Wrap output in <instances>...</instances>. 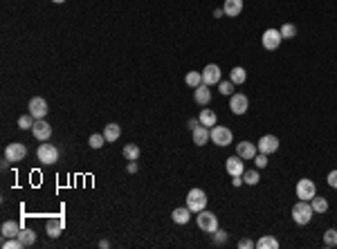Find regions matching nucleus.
Here are the masks:
<instances>
[{"mask_svg":"<svg viewBox=\"0 0 337 249\" xmlns=\"http://www.w3.org/2000/svg\"><path fill=\"white\" fill-rule=\"evenodd\" d=\"M191 135H193V144H196V146H205L211 139V128L203 126V124H198L196 128H191Z\"/></svg>","mask_w":337,"mask_h":249,"instance_id":"nucleus-16","label":"nucleus"},{"mask_svg":"<svg viewBox=\"0 0 337 249\" xmlns=\"http://www.w3.org/2000/svg\"><path fill=\"white\" fill-rule=\"evenodd\" d=\"M225 168H227V173L232 175H243L245 173V160L239 155H234V157H227L225 160Z\"/></svg>","mask_w":337,"mask_h":249,"instance_id":"nucleus-14","label":"nucleus"},{"mask_svg":"<svg viewBox=\"0 0 337 249\" xmlns=\"http://www.w3.org/2000/svg\"><path fill=\"white\" fill-rule=\"evenodd\" d=\"M317 196V189H315V182L313 180H299V184H297V197L299 200H313V197Z\"/></svg>","mask_w":337,"mask_h":249,"instance_id":"nucleus-10","label":"nucleus"},{"mask_svg":"<svg viewBox=\"0 0 337 249\" xmlns=\"http://www.w3.org/2000/svg\"><path fill=\"white\" fill-rule=\"evenodd\" d=\"M2 247L5 249H25L18 238H5V240H2Z\"/></svg>","mask_w":337,"mask_h":249,"instance_id":"nucleus-35","label":"nucleus"},{"mask_svg":"<svg viewBox=\"0 0 337 249\" xmlns=\"http://www.w3.org/2000/svg\"><path fill=\"white\" fill-rule=\"evenodd\" d=\"M187 207L191 209L193 213L207 209V193H205L203 189H191V191L187 193Z\"/></svg>","mask_w":337,"mask_h":249,"instance_id":"nucleus-3","label":"nucleus"},{"mask_svg":"<svg viewBox=\"0 0 337 249\" xmlns=\"http://www.w3.org/2000/svg\"><path fill=\"white\" fill-rule=\"evenodd\" d=\"M239 247L241 249H250V247H256V243H252L250 238H243V240H239Z\"/></svg>","mask_w":337,"mask_h":249,"instance_id":"nucleus-40","label":"nucleus"},{"mask_svg":"<svg viewBox=\"0 0 337 249\" xmlns=\"http://www.w3.org/2000/svg\"><path fill=\"white\" fill-rule=\"evenodd\" d=\"M223 12H225V16H229V18L239 16V14L243 12V0H225Z\"/></svg>","mask_w":337,"mask_h":249,"instance_id":"nucleus-19","label":"nucleus"},{"mask_svg":"<svg viewBox=\"0 0 337 249\" xmlns=\"http://www.w3.org/2000/svg\"><path fill=\"white\" fill-rule=\"evenodd\" d=\"M191 213H193V211L189 207H178V209H173L171 218H173L175 225H187V222L191 220Z\"/></svg>","mask_w":337,"mask_h":249,"instance_id":"nucleus-18","label":"nucleus"},{"mask_svg":"<svg viewBox=\"0 0 337 249\" xmlns=\"http://www.w3.org/2000/svg\"><path fill=\"white\" fill-rule=\"evenodd\" d=\"M313 207L308 204V200H299V202L292 207V220L297 222V225H308L310 220H313Z\"/></svg>","mask_w":337,"mask_h":249,"instance_id":"nucleus-1","label":"nucleus"},{"mask_svg":"<svg viewBox=\"0 0 337 249\" xmlns=\"http://www.w3.org/2000/svg\"><path fill=\"white\" fill-rule=\"evenodd\" d=\"M229 81H232L234 86H241V83L247 81V72H245L241 65H239V68H234L232 72H229Z\"/></svg>","mask_w":337,"mask_h":249,"instance_id":"nucleus-24","label":"nucleus"},{"mask_svg":"<svg viewBox=\"0 0 337 249\" xmlns=\"http://www.w3.org/2000/svg\"><path fill=\"white\" fill-rule=\"evenodd\" d=\"M259 249H279V240L274 236H263L259 243H256Z\"/></svg>","mask_w":337,"mask_h":249,"instance_id":"nucleus-28","label":"nucleus"},{"mask_svg":"<svg viewBox=\"0 0 337 249\" xmlns=\"http://www.w3.org/2000/svg\"><path fill=\"white\" fill-rule=\"evenodd\" d=\"M326 182H328V186H333V189H337V168H335V171H331V173H328V178H326Z\"/></svg>","mask_w":337,"mask_h":249,"instance_id":"nucleus-39","label":"nucleus"},{"mask_svg":"<svg viewBox=\"0 0 337 249\" xmlns=\"http://www.w3.org/2000/svg\"><path fill=\"white\" fill-rule=\"evenodd\" d=\"M324 245L326 247H337V229H328L324 233Z\"/></svg>","mask_w":337,"mask_h":249,"instance_id":"nucleus-31","label":"nucleus"},{"mask_svg":"<svg viewBox=\"0 0 337 249\" xmlns=\"http://www.w3.org/2000/svg\"><path fill=\"white\" fill-rule=\"evenodd\" d=\"M99 247L106 249V247H111V243H108V240H101V243H99Z\"/></svg>","mask_w":337,"mask_h":249,"instance_id":"nucleus-42","label":"nucleus"},{"mask_svg":"<svg viewBox=\"0 0 337 249\" xmlns=\"http://www.w3.org/2000/svg\"><path fill=\"white\" fill-rule=\"evenodd\" d=\"M310 207H313V211L315 213H326V211H328V200H326V197H317L315 196L313 200H310Z\"/></svg>","mask_w":337,"mask_h":249,"instance_id":"nucleus-26","label":"nucleus"},{"mask_svg":"<svg viewBox=\"0 0 337 249\" xmlns=\"http://www.w3.org/2000/svg\"><path fill=\"white\" fill-rule=\"evenodd\" d=\"M218 92L225 94V97H227V94L232 97V94H234V83L232 81H221V83H218Z\"/></svg>","mask_w":337,"mask_h":249,"instance_id":"nucleus-36","label":"nucleus"},{"mask_svg":"<svg viewBox=\"0 0 337 249\" xmlns=\"http://www.w3.org/2000/svg\"><path fill=\"white\" fill-rule=\"evenodd\" d=\"M243 182H245V184H250V186L259 184V171H245V173H243Z\"/></svg>","mask_w":337,"mask_h":249,"instance_id":"nucleus-34","label":"nucleus"},{"mask_svg":"<svg viewBox=\"0 0 337 249\" xmlns=\"http://www.w3.org/2000/svg\"><path fill=\"white\" fill-rule=\"evenodd\" d=\"M50 108H47V101L43 97H32L29 99V115L34 119H45Z\"/></svg>","mask_w":337,"mask_h":249,"instance_id":"nucleus-6","label":"nucleus"},{"mask_svg":"<svg viewBox=\"0 0 337 249\" xmlns=\"http://www.w3.org/2000/svg\"><path fill=\"white\" fill-rule=\"evenodd\" d=\"M198 122L203 124V126L211 128V126H216L218 117H216V112L211 110V108H203V110H200V115H198Z\"/></svg>","mask_w":337,"mask_h":249,"instance_id":"nucleus-21","label":"nucleus"},{"mask_svg":"<svg viewBox=\"0 0 337 249\" xmlns=\"http://www.w3.org/2000/svg\"><path fill=\"white\" fill-rule=\"evenodd\" d=\"M5 157L9 160V162H23L25 157H27V148H25V144H20V142L7 144V148H5Z\"/></svg>","mask_w":337,"mask_h":249,"instance_id":"nucleus-7","label":"nucleus"},{"mask_svg":"<svg viewBox=\"0 0 337 249\" xmlns=\"http://www.w3.org/2000/svg\"><path fill=\"white\" fill-rule=\"evenodd\" d=\"M281 41H283V36H281V32L279 29H265L263 32V38H261V43H263V47L265 50H277V47L281 45Z\"/></svg>","mask_w":337,"mask_h":249,"instance_id":"nucleus-9","label":"nucleus"},{"mask_svg":"<svg viewBox=\"0 0 337 249\" xmlns=\"http://www.w3.org/2000/svg\"><path fill=\"white\" fill-rule=\"evenodd\" d=\"M214 16H216V18H221V16H225V12H223V9H216Z\"/></svg>","mask_w":337,"mask_h":249,"instance_id":"nucleus-43","label":"nucleus"},{"mask_svg":"<svg viewBox=\"0 0 337 249\" xmlns=\"http://www.w3.org/2000/svg\"><path fill=\"white\" fill-rule=\"evenodd\" d=\"M32 133H34V137L38 139V142H47V139L52 137V126H50L45 119H36Z\"/></svg>","mask_w":337,"mask_h":249,"instance_id":"nucleus-13","label":"nucleus"},{"mask_svg":"<svg viewBox=\"0 0 337 249\" xmlns=\"http://www.w3.org/2000/svg\"><path fill=\"white\" fill-rule=\"evenodd\" d=\"M18 240L23 243V247H32V245L36 243L34 229H20V233H18Z\"/></svg>","mask_w":337,"mask_h":249,"instance_id":"nucleus-25","label":"nucleus"},{"mask_svg":"<svg viewBox=\"0 0 337 249\" xmlns=\"http://www.w3.org/2000/svg\"><path fill=\"white\" fill-rule=\"evenodd\" d=\"M229 108H232L234 115H245L247 108H250V99H247V94L234 92L232 99H229Z\"/></svg>","mask_w":337,"mask_h":249,"instance_id":"nucleus-8","label":"nucleus"},{"mask_svg":"<svg viewBox=\"0 0 337 249\" xmlns=\"http://www.w3.org/2000/svg\"><path fill=\"white\" fill-rule=\"evenodd\" d=\"M279 32H281V36H283L285 41H290V38H295V36H297V25H292V23H285L283 27L279 29Z\"/></svg>","mask_w":337,"mask_h":249,"instance_id":"nucleus-30","label":"nucleus"},{"mask_svg":"<svg viewBox=\"0 0 337 249\" xmlns=\"http://www.w3.org/2000/svg\"><path fill=\"white\" fill-rule=\"evenodd\" d=\"M256 148H259V153L270 155V153H274L279 148V137H274V135H263V137L256 142Z\"/></svg>","mask_w":337,"mask_h":249,"instance_id":"nucleus-11","label":"nucleus"},{"mask_svg":"<svg viewBox=\"0 0 337 249\" xmlns=\"http://www.w3.org/2000/svg\"><path fill=\"white\" fill-rule=\"evenodd\" d=\"M193 99H196L198 106H207L211 99V86L207 83H200L198 88H193Z\"/></svg>","mask_w":337,"mask_h":249,"instance_id":"nucleus-17","label":"nucleus"},{"mask_svg":"<svg viewBox=\"0 0 337 249\" xmlns=\"http://www.w3.org/2000/svg\"><path fill=\"white\" fill-rule=\"evenodd\" d=\"M254 162H256V168H265L267 166V155L265 153H256Z\"/></svg>","mask_w":337,"mask_h":249,"instance_id":"nucleus-37","label":"nucleus"},{"mask_svg":"<svg viewBox=\"0 0 337 249\" xmlns=\"http://www.w3.org/2000/svg\"><path fill=\"white\" fill-rule=\"evenodd\" d=\"M203 83H207V86H218V83H221V68H218L216 63L205 65V70H203Z\"/></svg>","mask_w":337,"mask_h":249,"instance_id":"nucleus-12","label":"nucleus"},{"mask_svg":"<svg viewBox=\"0 0 337 249\" xmlns=\"http://www.w3.org/2000/svg\"><path fill=\"white\" fill-rule=\"evenodd\" d=\"M128 173H137V160L128 162Z\"/></svg>","mask_w":337,"mask_h":249,"instance_id":"nucleus-41","label":"nucleus"},{"mask_svg":"<svg viewBox=\"0 0 337 249\" xmlns=\"http://www.w3.org/2000/svg\"><path fill=\"white\" fill-rule=\"evenodd\" d=\"M185 83H187L189 88H198L200 83H203V72H187Z\"/></svg>","mask_w":337,"mask_h":249,"instance_id":"nucleus-29","label":"nucleus"},{"mask_svg":"<svg viewBox=\"0 0 337 249\" xmlns=\"http://www.w3.org/2000/svg\"><path fill=\"white\" fill-rule=\"evenodd\" d=\"M256 153H259V148H256V144H252V142H241V144H236V155L243 157L245 162H250V160H254Z\"/></svg>","mask_w":337,"mask_h":249,"instance_id":"nucleus-15","label":"nucleus"},{"mask_svg":"<svg viewBox=\"0 0 337 249\" xmlns=\"http://www.w3.org/2000/svg\"><path fill=\"white\" fill-rule=\"evenodd\" d=\"M0 231H2V236L5 238H18V233H20V225L14 222V220H7V222H2Z\"/></svg>","mask_w":337,"mask_h":249,"instance_id":"nucleus-22","label":"nucleus"},{"mask_svg":"<svg viewBox=\"0 0 337 249\" xmlns=\"http://www.w3.org/2000/svg\"><path fill=\"white\" fill-rule=\"evenodd\" d=\"M52 2H56V5H61V2H65V0H52Z\"/></svg>","mask_w":337,"mask_h":249,"instance_id":"nucleus-44","label":"nucleus"},{"mask_svg":"<svg viewBox=\"0 0 337 249\" xmlns=\"http://www.w3.org/2000/svg\"><path fill=\"white\" fill-rule=\"evenodd\" d=\"M34 122L36 119L32 115H23L18 119V128H20V130H29V128H34Z\"/></svg>","mask_w":337,"mask_h":249,"instance_id":"nucleus-32","label":"nucleus"},{"mask_svg":"<svg viewBox=\"0 0 337 249\" xmlns=\"http://www.w3.org/2000/svg\"><path fill=\"white\" fill-rule=\"evenodd\" d=\"M88 144H90V148H101V146L106 144V137L104 135H99V133H94V135H90Z\"/></svg>","mask_w":337,"mask_h":249,"instance_id":"nucleus-33","label":"nucleus"},{"mask_svg":"<svg viewBox=\"0 0 337 249\" xmlns=\"http://www.w3.org/2000/svg\"><path fill=\"white\" fill-rule=\"evenodd\" d=\"M196 225H198V229L200 231H205V233H211L214 236V231L218 229V218H216L211 211H198V215H196Z\"/></svg>","mask_w":337,"mask_h":249,"instance_id":"nucleus-2","label":"nucleus"},{"mask_svg":"<svg viewBox=\"0 0 337 249\" xmlns=\"http://www.w3.org/2000/svg\"><path fill=\"white\" fill-rule=\"evenodd\" d=\"M36 157H38V162L43 164H56L58 162V151H56V146L52 144H41L38 146V151H36Z\"/></svg>","mask_w":337,"mask_h":249,"instance_id":"nucleus-5","label":"nucleus"},{"mask_svg":"<svg viewBox=\"0 0 337 249\" xmlns=\"http://www.w3.org/2000/svg\"><path fill=\"white\" fill-rule=\"evenodd\" d=\"M211 142L216 146H229L234 142V133L227 126H214L211 128Z\"/></svg>","mask_w":337,"mask_h":249,"instance_id":"nucleus-4","label":"nucleus"},{"mask_svg":"<svg viewBox=\"0 0 337 249\" xmlns=\"http://www.w3.org/2000/svg\"><path fill=\"white\" fill-rule=\"evenodd\" d=\"M63 218H52V220H47V236L50 238H58L61 233H63Z\"/></svg>","mask_w":337,"mask_h":249,"instance_id":"nucleus-20","label":"nucleus"},{"mask_svg":"<svg viewBox=\"0 0 337 249\" xmlns=\"http://www.w3.org/2000/svg\"><path fill=\"white\" fill-rule=\"evenodd\" d=\"M119 135H122V126H117V124H108V126L104 128L106 142H117V139H119Z\"/></svg>","mask_w":337,"mask_h":249,"instance_id":"nucleus-23","label":"nucleus"},{"mask_svg":"<svg viewBox=\"0 0 337 249\" xmlns=\"http://www.w3.org/2000/svg\"><path fill=\"white\" fill-rule=\"evenodd\" d=\"M214 240H216V245H223L227 240V231H221V229H216L214 231Z\"/></svg>","mask_w":337,"mask_h":249,"instance_id":"nucleus-38","label":"nucleus"},{"mask_svg":"<svg viewBox=\"0 0 337 249\" xmlns=\"http://www.w3.org/2000/svg\"><path fill=\"white\" fill-rule=\"evenodd\" d=\"M122 153H124V157H126L128 162H133V160H140V146H137V144H126Z\"/></svg>","mask_w":337,"mask_h":249,"instance_id":"nucleus-27","label":"nucleus"}]
</instances>
